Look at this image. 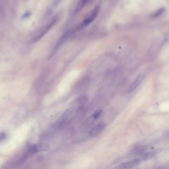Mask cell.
Returning a JSON list of instances; mask_svg holds the SVG:
<instances>
[{
	"label": "cell",
	"instance_id": "cell-11",
	"mask_svg": "<svg viewBox=\"0 0 169 169\" xmlns=\"http://www.w3.org/2000/svg\"><path fill=\"white\" fill-rule=\"evenodd\" d=\"M102 112V110H98L96 111L94 114L93 115V117L94 119H97L99 117V116L101 115V114Z\"/></svg>",
	"mask_w": 169,
	"mask_h": 169
},
{
	"label": "cell",
	"instance_id": "cell-3",
	"mask_svg": "<svg viewBox=\"0 0 169 169\" xmlns=\"http://www.w3.org/2000/svg\"><path fill=\"white\" fill-rule=\"evenodd\" d=\"M75 108L74 107H71L65 111L63 113L59 120H57V126L61 127L65 124V123L68 120L69 118L71 117L74 112Z\"/></svg>",
	"mask_w": 169,
	"mask_h": 169
},
{
	"label": "cell",
	"instance_id": "cell-10",
	"mask_svg": "<svg viewBox=\"0 0 169 169\" xmlns=\"http://www.w3.org/2000/svg\"><path fill=\"white\" fill-rule=\"evenodd\" d=\"M164 8H160L159 10H157L154 13H153V15H152V17H153V18H157L158 16H160V15H162L164 12Z\"/></svg>",
	"mask_w": 169,
	"mask_h": 169
},
{
	"label": "cell",
	"instance_id": "cell-8",
	"mask_svg": "<svg viewBox=\"0 0 169 169\" xmlns=\"http://www.w3.org/2000/svg\"><path fill=\"white\" fill-rule=\"evenodd\" d=\"M161 150L157 149L155 151H151L148 153H145L142 156L141 160L142 161H146L147 160L149 159L150 158H152L153 157L155 156L157 153H159L161 152Z\"/></svg>",
	"mask_w": 169,
	"mask_h": 169
},
{
	"label": "cell",
	"instance_id": "cell-7",
	"mask_svg": "<svg viewBox=\"0 0 169 169\" xmlns=\"http://www.w3.org/2000/svg\"><path fill=\"white\" fill-rule=\"evenodd\" d=\"M143 79V76L142 75H140L138 76L136 80L133 81V83H132L131 85L130 88L128 89V92H132L133 91H134L135 89H137V87L140 85V84L141 83L142 80Z\"/></svg>",
	"mask_w": 169,
	"mask_h": 169
},
{
	"label": "cell",
	"instance_id": "cell-9",
	"mask_svg": "<svg viewBox=\"0 0 169 169\" xmlns=\"http://www.w3.org/2000/svg\"><path fill=\"white\" fill-rule=\"evenodd\" d=\"M91 1L92 0H80L76 6L74 12L75 13H78L80 11H81L87 4H88V3H89V2H91Z\"/></svg>",
	"mask_w": 169,
	"mask_h": 169
},
{
	"label": "cell",
	"instance_id": "cell-12",
	"mask_svg": "<svg viewBox=\"0 0 169 169\" xmlns=\"http://www.w3.org/2000/svg\"><path fill=\"white\" fill-rule=\"evenodd\" d=\"M6 137V135L5 133H3V132L0 133V142H2V141L5 139Z\"/></svg>",
	"mask_w": 169,
	"mask_h": 169
},
{
	"label": "cell",
	"instance_id": "cell-6",
	"mask_svg": "<svg viewBox=\"0 0 169 169\" xmlns=\"http://www.w3.org/2000/svg\"><path fill=\"white\" fill-rule=\"evenodd\" d=\"M142 160L140 159L133 160L128 162L124 163L120 165L119 168L121 169H130L132 168L135 167L140 164Z\"/></svg>",
	"mask_w": 169,
	"mask_h": 169
},
{
	"label": "cell",
	"instance_id": "cell-2",
	"mask_svg": "<svg viewBox=\"0 0 169 169\" xmlns=\"http://www.w3.org/2000/svg\"><path fill=\"white\" fill-rule=\"evenodd\" d=\"M58 20H59V17L57 16H56L54 18H52V20H51V21H50V23H49L40 32V33L33 39V42H36L38 41L40 39H41L49 31V30H50L56 24V23L58 21Z\"/></svg>",
	"mask_w": 169,
	"mask_h": 169
},
{
	"label": "cell",
	"instance_id": "cell-13",
	"mask_svg": "<svg viewBox=\"0 0 169 169\" xmlns=\"http://www.w3.org/2000/svg\"><path fill=\"white\" fill-rule=\"evenodd\" d=\"M30 15V13H25L24 15H23V18H26L28 16H29Z\"/></svg>",
	"mask_w": 169,
	"mask_h": 169
},
{
	"label": "cell",
	"instance_id": "cell-1",
	"mask_svg": "<svg viewBox=\"0 0 169 169\" xmlns=\"http://www.w3.org/2000/svg\"><path fill=\"white\" fill-rule=\"evenodd\" d=\"M99 10H100V6L98 5L94 8V10H93V11L89 15V16L87 17L86 18H85L81 23H80V24L74 26L73 28L75 30V32L80 31L84 28L88 26V25H89L91 23H92L98 16Z\"/></svg>",
	"mask_w": 169,
	"mask_h": 169
},
{
	"label": "cell",
	"instance_id": "cell-4",
	"mask_svg": "<svg viewBox=\"0 0 169 169\" xmlns=\"http://www.w3.org/2000/svg\"><path fill=\"white\" fill-rule=\"evenodd\" d=\"M50 145L47 143H40L34 145L30 147V149L33 154L35 155L38 152H43L49 150L50 149Z\"/></svg>",
	"mask_w": 169,
	"mask_h": 169
},
{
	"label": "cell",
	"instance_id": "cell-5",
	"mask_svg": "<svg viewBox=\"0 0 169 169\" xmlns=\"http://www.w3.org/2000/svg\"><path fill=\"white\" fill-rule=\"evenodd\" d=\"M105 127V125L104 123H101L98 124V125L94 127L91 130V132H89V136L92 137H96L104 130Z\"/></svg>",
	"mask_w": 169,
	"mask_h": 169
}]
</instances>
